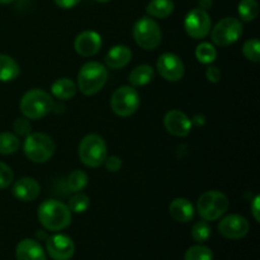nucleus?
<instances>
[{"mask_svg": "<svg viewBox=\"0 0 260 260\" xmlns=\"http://www.w3.org/2000/svg\"><path fill=\"white\" fill-rule=\"evenodd\" d=\"M156 69L164 80L172 83L179 81L184 75V63L182 58L172 52H165L160 56L156 62Z\"/></svg>", "mask_w": 260, "mask_h": 260, "instance_id": "12", "label": "nucleus"}, {"mask_svg": "<svg viewBox=\"0 0 260 260\" xmlns=\"http://www.w3.org/2000/svg\"><path fill=\"white\" fill-rule=\"evenodd\" d=\"M206 78L211 83H218L221 80V71L216 66H208L207 70H206Z\"/></svg>", "mask_w": 260, "mask_h": 260, "instance_id": "35", "label": "nucleus"}, {"mask_svg": "<svg viewBox=\"0 0 260 260\" xmlns=\"http://www.w3.org/2000/svg\"><path fill=\"white\" fill-rule=\"evenodd\" d=\"M36 236H37L38 240H45V241H46V239L48 238V236L46 235V234L43 233V231H37V233H36Z\"/></svg>", "mask_w": 260, "mask_h": 260, "instance_id": "38", "label": "nucleus"}, {"mask_svg": "<svg viewBox=\"0 0 260 260\" xmlns=\"http://www.w3.org/2000/svg\"><path fill=\"white\" fill-rule=\"evenodd\" d=\"M169 215L177 222L187 223L194 217V207L187 198H175L169 205Z\"/></svg>", "mask_w": 260, "mask_h": 260, "instance_id": "18", "label": "nucleus"}, {"mask_svg": "<svg viewBox=\"0 0 260 260\" xmlns=\"http://www.w3.org/2000/svg\"><path fill=\"white\" fill-rule=\"evenodd\" d=\"M12 193L20 202H32L40 196L41 185L30 177L20 178L13 185Z\"/></svg>", "mask_w": 260, "mask_h": 260, "instance_id": "16", "label": "nucleus"}, {"mask_svg": "<svg viewBox=\"0 0 260 260\" xmlns=\"http://www.w3.org/2000/svg\"><path fill=\"white\" fill-rule=\"evenodd\" d=\"M192 119L179 109H172L164 117L165 129L170 135L177 137H185L192 129Z\"/></svg>", "mask_w": 260, "mask_h": 260, "instance_id": "15", "label": "nucleus"}, {"mask_svg": "<svg viewBox=\"0 0 260 260\" xmlns=\"http://www.w3.org/2000/svg\"><path fill=\"white\" fill-rule=\"evenodd\" d=\"M14 0H0V4H10V3H13Z\"/></svg>", "mask_w": 260, "mask_h": 260, "instance_id": "39", "label": "nucleus"}, {"mask_svg": "<svg viewBox=\"0 0 260 260\" xmlns=\"http://www.w3.org/2000/svg\"><path fill=\"white\" fill-rule=\"evenodd\" d=\"M154 69L150 65H139L129 73L128 81L131 86H144L151 83L154 79Z\"/></svg>", "mask_w": 260, "mask_h": 260, "instance_id": "22", "label": "nucleus"}, {"mask_svg": "<svg viewBox=\"0 0 260 260\" xmlns=\"http://www.w3.org/2000/svg\"><path fill=\"white\" fill-rule=\"evenodd\" d=\"M53 99L47 91L42 89H30L23 94L19 109L28 119H41L53 111Z\"/></svg>", "mask_w": 260, "mask_h": 260, "instance_id": "3", "label": "nucleus"}, {"mask_svg": "<svg viewBox=\"0 0 260 260\" xmlns=\"http://www.w3.org/2000/svg\"><path fill=\"white\" fill-rule=\"evenodd\" d=\"M250 230L248 220L240 215H229L218 223V233L230 240H239L248 235Z\"/></svg>", "mask_w": 260, "mask_h": 260, "instance_id": "13", "label": "nucleus"}, {"mask_svg": "<svg viewBox=\"0 0 260 260\" xmlns=\"http://www.w3.org/2000/svg\"><path fill=\"white\" fill-rule=\"evenodd\" d=\"M184 260H213V253L208 246L198 244L187 249Z\"/></svg>", "mask_w": 260, "mask_h": 260, "instance_id": "28", "label": "nucleus"}, {"mask_svg": "<svg viewBox=\"0 0 260 260\" xmlns=\"http://www.w3.org/2000/svg\"><path fill=\"white\" fill-rule=\"evenodd\" d=\"M194 55L198 62L203 63V65H211L212 62H215L216 57H217V51L212 43L202 42L197 46Z\"/></svg>", "mask_w": 260, "mask_h": 260, "instance_id": "24", "label": "nucleus"}, {"mask_svg": "<svg viewBox=\"0 0 260 260\" xmlns=\"http://www.w3.org/2000/svg\"><path fill=\"white\" fill-rule=\"evenodd\" d=\"M89 177L83 170H74L68 178V187L70 192L79 193L88 185Z\"/></svg>", "mask_w": 260, "mask_h": 260, "instance_id": "27", "label": "nucleus"}, {"mask_svg": "<svg viewBox=\"0 0 260 260\" xmlns=\"http://www.w3.org/2000/svg\"><path fill=\"white\" fill-rule=\"evenodd\" d=\"M107 144L103 137L96 134L86 135L81 139L78 147L79 159L85 167L98 168L107 159Z\"/></svg>", "mask_w": 260, "mask_h": 260, "instance_id": "5", "label": "nucleus"}, {"mask_svg": "<svg viewBox=\"0 0 260 260\" xmlns=\"http://www.w3.org/2000/svg\"><path fill=\"white\" fill-rule=\"evenodd\" d=\"M132 58V51L124 45H116L106 55V65L113 70L123 69Z\"/></svg>", "mask_w": 260, "mask_h": 260, "instance_id": "19", "label": "nucleus"}, {"mask_svg": "<svg viewBox=\"0 0 260 260\" xmlns=\"http://www.w3.org/2000/svg\"><path fill=\"white\" fill-rule=\"evenodd\" d=\"M13 179H14V174L9 165L0 161V189H5L9 187L13 183Z\"/></svg>", "mask_w": 260, "mask_h": 260, "instance_id": "32", "label": "nucleus"}, {"mask_svg": "<svg viewBox=\"0 0 260 260\" xmlns=\"http://www.w3.org/2000/svg\"><path fill=\"white\" fill-rule=\"evenodd\" d=\"M211 17L202 8L192 9L184 19V29L189 37L193 40H202L207 37L211 30Z\"/></svg>", "mask_w": 260, "mask_h": 260, "instance_id": "10", "label": "nucleus"}, {"mask_svg": "<svg viewBox=\"0 0 260 260\" xmlns=\"http://www.w3.org/2000/svg\"><path fill=\"white\" fill-rule=\"evenodd\" d=\"M56 150L53 140L42 132H30L23 142V151L28 160L36 164H43L51 160Z\"/></svg>", "mask_w": 260, "mask_h": 260, "instance_id": "4", "label": "nucleus"}, {"mask_svg": "<svg viewBox=\"0 0 260 260\" xmlns=\"http://www.w3.org/2000/svg\"><path fill=\"white\" fill-rule=\"evenodd\" d=\"M17 260H47L46 251L37 240L24 239L19 241L15 248Z\"/></svg>", "mask_w": 260, "mask_h": 260, "instance_id": "17", "label": "nucleus"}, {"mask_svg": "<svg viewBox=\"0 0 260 260\" xmlns=\"http://www.w3.org/2000/svg\"><path fill=\"white\" fill-rule=\"evenodd\" d=\"M20 147V141L17 135L10 132H2L0 134V154L12 155L17 152Z\"/></svg>", "mask_w": 260, "mask_h": 260, "instance_id": "26", "label": "nucleus"}, {"mask_svg": "<svg viewBox=\"0 0 260 260\" xmlns=\"http://www.w3.org/2000/svg\"><path fill=\"white\" fill-rule=\"evenodd\" d=\"M174 12V3L172 0H151L146 7V13L152 18L165 19Z\"/></svg>", "mask_w": 260, "mask_h": 260, "instance_id": "23", "label": "nucleus"}, {"mask_svg": "<svg viewBox=\"0 0 260 260\" xmlns=\"http://www.w3.org/2000/svg\"><path fill=\"white\" fill-rule=\"evenodd\" d=\"M243 55L253 62L260 61V42L258 38H251L248 40L243 45Z\"/></svg>", "mask_w": 260, "mask_h": 260, "instance_id": "31", "label": "nucleus"}, {"mask_svg": "<svg viewBox=\"0 0 260 260\" xmlns=\"http://www.w3.org/2000/svg\"><path fill=\"white\" fill-rule=\"evenodd\" d=\"M211 226L207 221H198L192 228V239L196 243H205L211 238Z\"/></svg>", "mask_w": 260, "mask_h": 260, "instance_id": "30", "label": "nucleus"}, {"mask_svg": "<svg viewBox=\"0 0 260 260\" xmlns=\"http://www.w3.org/2000/svg\"><path fill=\"white\" fill-rule=\"evenodd\" d=\"M37 217L46 230L57 233L70 226L73 221V213L65 203L57 200H47L41 203L38 207Z\"/></svg>", "mask_w": 260, "mask_h": 260, "instance_id": "1", "label": "nucleus"}, {"mask_svg": "<svg viewBox=\"0 0 260 260\" xmlns=\"http://www.w3.org/2000/svg\"><path fill=\"white\" fill-rule=\"evenodd\" d=\"M132 35H134V40L136 45L141 47L142 50H155L161 43V29H160V25L152 18H140L135 23Z\"/></svg>", "mask_w": 260, "mask_h": 260, "instance_id": "7", "label": "nucleus"}, {"mask_svg": "<svg viewBox=\"0 0 260 260\" xmlns=\"http://www.w3.org/2000/svg\"><path fill=\"white\" fill-rule=\"evenodd\" d=\"M53 2L61 9H71V8L76 7L80 3V0H53Z\"/></svg>", "mask_w": 260, "mask_h": 260, "instance_id": "37", "label": "nucleus"}, {"mask_svg": "<svg viewBox=\"0 0 260 260\" xmlns=\"http://www.w3.org/2000/svg\"><path fill=\"white\" fill-rule=\"evenodd\" d=\"M102 37L95 30H84L79 33L74 41V50L83 57H91L101 51Z\"/></svg>", "mask_w": 260, "mask_h": 260, "instance_id": "14", "label": "nucleus"}, {"mask_svg": "<svg viewBox=\"0 0 260 260\" xmlns=\"http://www.w3.org/2000/svg\"><path fill=\"white\" fill-rule=\"evenodd\" d=\"M140 107V95L135 86L123 85L111 96V108L118 117H129Z\"/></svg>", "mask_w": 260, "mask_h": 260, "instance_id": "9", "label": "nucleus"}, {"mask_svg": "<svg viewBox=\"0 0 260 260\" xmlns=\"http://www.w3.org/2000/svg\"><path fill=\"white\" fill-rule=\"evenodd\" d=\"M243 35V23L234 17H228L216 23L211 30L212 42L218 47H228L238 42Z\"/></svg>", "mask_w": 260, "mask_h": 260, "instance_id": "8", "label": "nucleus"}, {"mask_svg": "<svg viewBox=\"0 0 260 260\" xmlns=\"http://www.w3.org/2000/svg\"><path fill=\"white\" fill-rule=\"evenodd\" d=\"M76 91H78V86H76L75 81L71 80L70 78L57 79L51 85V93L60 101H70L75 96Z\"/></svg>", "mask_w": 260, "mask_h": 260, "instance_id": "20", "label": "nucleus"}, {"mask_svg": "<svg viewBox=\"0 0 260 260\" xmlns=\"http://www.w3.org/2000/svg\"><path fill=\"white\" fill-rule=\"evenodd\" d=\"M239 15L244 22H253L259 15V3L256 0H241L238 7Z\"/></svg>", "mask_w": 260, "mask_h": 260, "instance_id": "25", "label": "nucleus"}, {"mask_svg": "<svg viewBox=\"0 0 260 260\" xmlns=\"http://www.w3.org/2000/svg\"><path fill=\"white\" fill-rule=\"evenodd\" d=\"M108 80V70L96 61L84 63L78 73V88L84 95H94L99 93Z\"/></svg>", "mask_w": 260, "mask_h": 260, "instance_id": "2", "label": "nucleus"}, {"mask_svg": "<svg viewBox=\"0 0 260 260\" xmlns=\"http://www.w3.org/2000/svg\"><path fill=\"white\" fill-rule=\"evenodd\" d=\"M259 202H260V197L259 196H255L251 202V213H253V217L256 222H260V207H259Z\"/></svg>", "mask_w": 260, "mask_h": 260, "instance_id": "36", "label": "nucleus"}, {"mask_svg": "<svg viewBox=\"0 0 260 260\" xmlns=\"http://www.w3.org/2000/svg\"><path fill=\"white\" fill-rule=\"evenodd\" d=\"M46 250L52 260H70L75 254V244L65 234H55L46 239Z\"/></svg>", "mask_w": 260, "mask_h": 260, "instance_id": "11", "label": "nucleus"}, {"mask_svg": "<svg viewBox=\"0 0 260 260\" xmlns=\"http://www.w3.org/2000/svg\"><path fill=\"white\" fill-rule=\"evenodd\" d=\"M104 164L109 173H117L122 169V160L118 156H107Z\"/></svg>", "mask_w": 260, "mask_h": 260, "instance_id": "34", "label": "nucleus"}, {"mask_svg": "<svg viewBox=\"0 0 260 260\" xmlns=\"http://www.w3.org/2000/svg\"><path fill=\"white\" fill-rule=\"evenodd\" d=\"M229 210V198L220 190L205 192L197 201V212L203 221H216Z\"/></svg>", "mask_w": 260, "mask_h": 260, "instance_id": "6", "label": "nucleus"}, {"mask_svg": "<svg viewBox=\"0 0 260 260\" xmlns=\"http://www.w3.org/2000/svg\"><path fill=\"white\" fill-rule=\"evenodd\" d=\"M20 69L17 61L10 56L0 53V81L9 83L19 76Z\"/></svg>", "mask_w": 260, "mask_h": 260, "instance_id": "21", "label": "nucleus"}, {"mask_svg": "<svg viewBox=\"0 0 260 260\" xmlns=\"http://www.w3.org/2000/svg\"><path fill=\"white\" fill-rule=\"evenodd\" d=\"M90 206V200L86 194L84 193H75V196L70 198L69 201V210L71 211V213H84Z\"/></svg>", "mask_w": 260, "mask_h": 260, "instance_id": "29", "label": "nucleus"}, {"mask_svg": "<svg viewBox=\"0 0 260 260\" xmlns=\"http://www.w3.org/2000/svg\"><path fill=\"white\" fill-rule=\"evenodd\" d=\"M95 2H98V3H108V2H111V0H95Z\"/></svg>", "mask_w": 260, "mask_h": 260, "instance_id": "40", "label": "nucleus"}, {"mask_svg": "<svg viewBox=\"0 0 260 260\" xmlns=\"http://www.w3.org/2000/svg\"><path fill=\"white\" fill-rule=\"evenodd\" d=\"M13 129H14L17 135L25 137L32 132V126H30L29 119L23 117V118L15 119L14 123H13Z\"/></svg>", "mask_w": 260, "mask_h": 260, "instance_id": "33", "label": "nucleus"}]
</instances>
